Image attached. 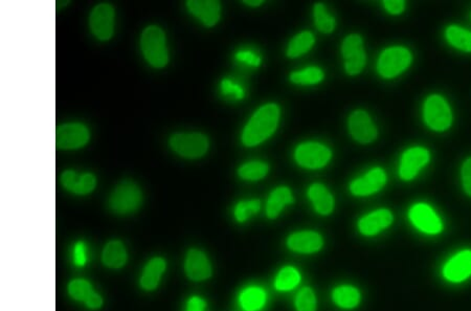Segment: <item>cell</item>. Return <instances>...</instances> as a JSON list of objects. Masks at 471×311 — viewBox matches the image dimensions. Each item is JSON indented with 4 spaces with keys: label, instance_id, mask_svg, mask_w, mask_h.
<instances>
[{
    "label": "cell",
    "instance_id": "obj_1",
    "mask_svg": "<svg viewBox=\"0 0 471 311\" xmlns=\"http://www.w3.org/2000/svg\"><path fill=\"white\" fill-rule=\"evenodd\" d=\"M280 118V109L276 104H267L260 108L245 126L242 142L245 146L261 144L276 131Z\"/></svg>",
    "mask_w": 471,
    "mask_h": 311
},
{
    "label": "cell",
    "instance_id": "obj_2",
    "mask_svg": "<svg viewBox=\"0 0 471 311\" xmlns=\"http://www.w3.org/2000/svg\"><path fill=\"white\" fill-rule=\"evenodd\" d=\"M141 48L145 58L153 67L161 69L167 65L169 57L166 46L165 33L159 26H149L143 32Z\"/></svg>",
    "mask_w": 471,
    "mask_h": 311
},
{
    "label": "cell",
    "instance_id": "obj_3",
    "mask_svg": "<svg viewBox=\"0 0 471 311\" xmlns=\"http://www.w3.org/2000/svg\"><path fill=\"white\" fill-rule=\"evenodd\" d=\"M170 146L180 157L198 159L208 148V141L202 133H177L170 139Z\"/></svg>",
    "mask_w": 471,
    "mask_h": 311
},
{
    "label": "cell",
    "instance_id": "obj_4",
    "mask_svg": "<svg viewBox=\"0 0 471 311\" xmlns=\"http://www.w3.org/2000/svg\"><path fill=\"white\" fill-rule=\"evenodd\" d=\"M141 204V190L131 181H125L118 185L109 199L110 208L122 215L134 212Z\"/></svg>",
    "mask_w": 471,
    "mask_h": 311
},
{
    "label": "cell",
    "instance_id": "obj_5",
    "mask_svg": "<svg viewBox=\"0 0 471 311\" xmlns=\"http://www.w3.org/2000/svg\"><path fill=\"white\" fill-rule=\"evenodd\" d=\"M411 53L405 48H391L384 51L378 60V73L386 79L396 77L411 64Z\"/></svg>",
    "mask_w": 471,
    "mask_h": 311
},
{
    "label": "cell",
    "instance_id": "obj_6",
    "mask_svg": "<svg viewBox=\"0 0 471 311\" xmlns=\"http://www.w3.org/2000/svg\"><path fill=\"white\" fill-rule=\"evenodd\" d=\"M424 120L436 131L446 130L452 125V112L443 98L432 96L427 100L424 105Z\"/></svg>",
    "mask_w": 471,
    "mask_h": 311
},
{
    "label": "cell",
    "instance_id": "obj_7",
    "mask_svg": "<svg viewBox=\"0 0 471 311\" xmlns=\"http://www.w3.org/2000/svg\"><path fill=\"white\" fill-rule=\"evenodd\" d=\"M89 141V131L79 123L61 125L56 130V146L62 150H73L85 146Z\"/></svg>",
    "mask_w": 471,
    "mask_h": 311
},
{
    "label": "cell",
    "instance_id": "obj_8",
    "mask_svg": "<svg viewBox=\"0 0 471 311\" xmlns=\"http://www.w3.org/2000/svg\"><path fill=\"white\" fill-rule=\"evenodd\" d=\"M344 59H345V69L349 75H358L362 73L366 65V53L364 50V42L362 37L358 35H350L344 40Z\"/></svg>",
    "mask_w": 471,
    "mask_h": 311
},
{
    "label": "cell",
    "instance_id": "obj_9",
    "mask_svg": "<svg viewBox=\"0 0 471 311\" xmlns=\"http://www.w3.org/2000/svg\"><path fill=\"white\" fill-rule=\"evenodd\" d=\"M90 30L100 40H109L114 35V10L107 3L94 8L89 18Z\"/></svg>",
    "mask_w": 471,
    "mask_h": 311
},
{
    "label": "cell",
    "instance_id": "obj_10",
    "mask_svg": "<svg viewBox=\"0 0 471 311\" xmlns=\"http://www.w3.org/2000/svg\"><path fill=\"white\" fill-rule=\"evenodd\" d=\"M331 151L319 143L300 145L296 150V159L302 167L319 169L329 163Z\"/></svg>",
    "mask_w": 471,
    "mask_h": 311
},
{
    "label": "cell",
    "instance_id": "obj_11",
    "mask_svg": "<svg viewBox=\"0 0 471 311\" xmlns=\"http://www.w3.org/2000/svg\"><path fill=\"white\" fill-rule=\"evenodd\" d=\"M409 218L416 228L427 234H438L442 231V222L439 217L427 204H416L409 212Z\"/></svg>",
    "mask_w": 471,
    "mask_h": 311
},
{
    "label": "cell",
    "instance_id": "obj_12",
    "mask_svg": "<svg viewBox=\"0 0 471 311\" xmlns=\"http://www.w3.org/2000/svg\"><path fill=\"white\" fill-rule=\"evenodd\" d=\"M352 136L362 144H368L377 138V129L368 114L364 110H356L349 118Z\"/></svg>",
    "mask_w": 471,
    "mask_h": 311
},
{
    "label": "cell",
    "instance_id": "obj_13",
    "mask_svg": "<svg viewBox=\"0 0 471 311\" xmlns=\"http://www.w3.org/2000/svg\"><path fill=\"white\" fill-rule=\"evenodd\" d=\"M429 161V153L427 149L416 148L409 149L407 152L403 154L402 159H401L400 173L401 179L405 181H411L417 175L418 172L427 165Z\"/></svg>",
    "mask_w": 471,
    "mask_h": 311
},
{
    "label": "cell",
    "instance_id": "obj_14",
    "mask_svg": "<svg viewBox=\"0 0 471 311\" xmlns=\"http://www.w3.org/2000/svg\"><path fill=\"white\" fill-rule=\"evenodd\" d=\"M386 183V175L384 170L376 168L366 175L355 179L350 186L352 193L356 196H368L382 189Z\"/></svg>",
    "mask_w": 471,
    "mask_h": 311
},
{
    "label": "cell",
    "instance_id": "obj_15",
    "mask_svg": "<svg viewBox=\"0 0 471 311\" xmlns=\"http://www.w3.org/2000/svg\"><path fill=\"white\" fill-rule=\"evenodd\" d=\"M186 274L193 281H204L212 276V266L202 251L191 249L184 264Z\"/></svg>",
    "mask_w": 471,
    "mask_h": 311
},
{
    "label": "cell",
    "instance_id": "obj_16",
    "mask_svg": "<svg viewBox=\"0 0 471 311\" xmlns=\"http://www.w3.org/2000/svg\"><path fill=\"white\" fill-rule=\"evenodd\" d=\"M444 277L452 282H462L471 276V251L456 254L444 266Z\"/></svg>",
    "mask_w": 471,
    "mask_h": 311
},
{
    "label": "cell",
    "instance_id": "obj_17",
    "mask_svg": "<svg viewBox=\"0 0 471 311\" xmlns=\"http://www.w3.org/2000/svg\"><path fill=\"white\" fill-rule=\"evenodd\" d=\"M188 11L206 26H214L220 19L221 6L218 1L191 0L186 3Z\"/></svg>",
    "mask_w": 471,
    "mask_h": 311
},
{
    "label": "cell",
    "instance_id": "obj_18",
    "mask_svg": "<svg viewBox=\"0 0 471 311\" xmlns=\"http://www.w3.org/2000/svg\"><path fill=\"white\" fill-rule=\"evenodd\" d=\"M61 181L65 189L78 195L91 193L97 186V179L92 174L86 173L79 175L71 170L65 171L62 174Z\"/></svg>",
    "mask_w": 471,
    "mask_h": 311
},
{
    "label": "cell",
    "instance_id": "obj_19",
    "mask_svg": "<svg viewBox=\"0 0 471 311\" xmlns=\"http://www.w3.org/2000/svg\"><path fill=\"white\" fill-rule=\"evenodd\" d=\"M393 215L388 210H378L360 219L358 228L366 236H374L392 224Z\"/></svg>",
    "mask_w": 471,
    "mask_h": 311
},
{
    "label": "cell",
    "instance_id": "obj_20",
    "mask_svg": "<svg viewBox=\"0 0 471 311\" xmlns=\"http://www.w3.org/2000/svg\"><path fill=\"white\" fill-rule=\"evenodd\" d=\"M287 245L290 249L298 253H315L323 247V238L315 232L296 233L288 238Z\"/></svg>",
    "mask_w": 471,
    "mask_h": 311
},
{
    "label": "cell",
    "instance_id": "obj_21",
    "mask_svg": "<svg viewBox=\"0 0 471 311\" xmlns=\"http://www.w3.org/2000/svg\"><path fill=\"white\" fill-rule=\"evenodd\" d=\"M166 269L165 260L154 258L148 262L141 278V287L146 290H153L157 287L161 281V275Z\"/></svg>",
    "mask_w": 471,
    "mask_h": 311
},
{
    "label": "cell",
    "instance_id": "obj_22",
    "mask_svg": "<svg viewBox=\"0 0 471 311\" xmlns=\"http://www.w3.org/2000/svg\"><path fill=\"white\" fill-rule=\"evenodd\" d=\"M308 195L317 213L321 215H329L332 212L335 208V199L323 185L314 184L311 186Z\"/></svg>",
    "mask_w": 471,
    "mask_h": 311
},
{
    "label": "cell",
    "instance_id": "obj_23",
    "mask_svg": "<svg viewBox=\"0 0 471 311\" xmlns=\"http://www.w3.org/2000/svg\"><path fill=\"white\" fill-rule=\"evenodd\" d=\"M292 202H294V197H292V192L288 188L281 187L274 190L270 194L269 199L267 202V208H266L268 218H276L282 212L283 208L287 204H292Z\"/></svg>",
    "mask_w": 471,
    "mask_h": 311
},
{
    "label": "cell",
    "instance_id": "obj_24",
    "mask_svg": "<svg viewBox=\"0 0 471 311\" xmlns=\"http://www.w3.org/2000/svg\"><path fill=\"white\" fill-rule=\"evenodd\" d=\"M102 260L109 269H121L127 261L126 249L123 243L120 241L108 243L104 249Z\"/></svg>",
    "mask_w": 471,
    "mask_h": 311
},
{
    "label": "cell",
    "instance_id": "obj_25",
    "mask_svg": "<svg viewBox=\"0 0 471 311\" xmlns=\"http://www.w3.org/2000/svg\"><path fill=\"white\" fill-rule=\"evenodd\" d=\"M332 296L335 302L343 308H354L359 304V292L353 286H339L335 288Z\"/></svg>",
    "mask_w": 471,
    "mask_h": 311
},
{
    "label": "cell",
    "instance_id": "obj_26",
    "mask_svg": "<svg viewBox=\"0 0 471 311\" xmlns=\"http://www.w3.org/2000/svg\"><path fill=\"white\" fill-rule=\"evenodd\" d=\"M266 294L259 287H249L240 296V304L245 311H258L264 306Z\"/></svg>",
    "mask_w": 471,
    "mask_h": 311
},
{
    "label": "cell",
    "instance_id": "obj_27",
    "mask_svg": "<svg viewBox=\"0 0 471 311\" xmlns=\"http://www.w3.org/2000/svg\"><path fill=\"white\" fill-rule=\"evenodd\" d=\"M313 44H314V37L311 33H301L290 41L287 48V56L290 58L302 56L312 48Z\"/></svg>",
    "mask_w": 471,
    "mask_h": 311
},
{
    "label": "cell",
    "instance_id": "obj_28",
    "mask_svg": "<svg viewBox=\"0 0 471 311\" xmlns=\"http://www.w3.org/2000/svg\"><path fill=\"white\" fill-rule=\"evenodd\" d=\"M446 38L454 48L464 52H471V32L452 26L446 30Z\"/></svg>",
    "mask_w": 471,
    "mask_h": 311
},
{
    "label": "cell",
    "instance_id": "obj_29",
    "mask_svg": "<svg viewBox=\"0 0 471 311\" xmlns=\"http://www.w3.org/2000/svg\"><path fill=\"white\" fill-rule=\"evenodd\" d=\"M301 276L299 272L294 267H284L282 271L278 273V277L276 280V290L281 292H287V290H292L300 283Z\"/></svg>",
    "mask_w": 471,
    "mask_h": 311
},
{
    "label": "cell",
    "instance_id": "obj_30",
    "mask_svg": "<svg viewBox=\"0 0 471 311\" xmlns=\"http://www.w3.org/2000/svg\"><path fill=\"white\" fill-rule=\"evenodd\" d=\"M313 15H314L315 26H317L319 32L323 33V34H329L335 30V19L328 13L327 9L323 3L315 5Z\"/></svg>",
    "mask_w": 471,
    "mask_h": 311
},
{
    "label": "cell",
    "instance_id": "obj_31",
    "mask_svg": "<svg viewBox=\"0 0 471 311\" xmlns=\"http://www.w3.org/2000/svg\"><path fill=\"white\" fill-rule=\"evenodd\" d=\"M268 172V166L262 161H249L241 166L239 175L247 181H259L265 177Z\"/></svg>",
    "mask_w": 471,
    "mask_h": 311
},
{
    "label": "cell",
    "instance_id": "obj_32",
    "mask_svg": "<svg viewBox=\"0 0 471 311\" xmlns=\"http://www.w3.org/2000/svg\"><path fill=\"white\" fill-rule=\"evenodd\" d=\"M323 79V71L319 67H308L304 71H294L290 75V80L300 85H313L319 83Z\"/></svg>",
    "mask_w": 471,
    "mask_h": 311
},
{
    "label": "cell",
    "instance_id": "obj_33",
    "mask_svg": "<svg viewBox=\"0 0 471 311\" xmlns=\"http://www.w3.org/2000/svg\"><path fill=\"white\" fill-rule=\"evenodd\" d=\"M69 292L71 298L75 299V301H81V302L84 303L87 302L90 296L94 294L89 282L82 279L71 281L69 283Z\"/></svg>",
    "mask_w": 471,
    "mask_h": 311
},
{
    "label": "cell",
    "instance_id": "obj_34",
    "mask_svg": "<svg viewBox=\"0 0 471 311\" xmlns=\"http://www.w3.org/2000/svg\"><path fill=\"white\" fill-rule=\"evenodd\" d=\"M261 208L260 200H249V202H239L235 208V217L239 222H245L251 215L257 214Z\"/></svg>",
    "mask_w": 471,
    "mask_h": 311
},
{
    "label": "cell",
    "instance_id": "obj_35",
    "mask_svg": "<svg viewBox=\"0 0 471 311\" xmlns=\"http://www.w3.org/2000/svg\"><path fill=\"white\" fill-rule=\"evenodd\" d=\"M296 307L298 311H315L317 299L312 290L309 287L303 288L296 299Z\"/></svg>",
    "mask_w": 471,
    "mask_h": 311
},
{
    "label": "cell",
    "instance_id": "obj_36",
    "mask_svg": "<svg viewBox=\"0 0 471 311\" xmlns=\"http://www.w3.org/2000/svg\"><path fill=\"white\" fill-rule=\"evenodd\" d=\"M221 91L224 95H233L237 99L245 98V91L238 84L233 83L231 80H223L221 83Z\"/></svg>",
    "mask_w": 471,
    "mask_h": 311
},
{
    "label": "cell",
    "instance_id": "obj_37",
    "mask_svg": "<svg viewBox=\"0 0 471 311\" xmlns=\"http://www.w3.org/2000/svg\"><path fill=\"white\" fill-rule=\"evenodd\" d=\"M236 59L240 61V62L247 63V64L255 67L260 66L262 62L260 57H258L254 53L249 52V51H241V52L236 55Z\"/></svg>",
    "mask_w": 471,
    "mask_h": 311
},
{
    "label": "cell",
    "instance_id": "obj_38",
    "mask_svg": "<svg viewBox=\"0 0 471 311\" xmlns=\"http://www.w3.org/2000/svg\"><path fill=\"white\" fill-rule=\"evenodd\" d=\"M462 181L465 192L471 196V159H467L463 165Z\"/></svg>",
    "mask_w": 471,
    "mask_h": 311
},
{
    "label": "cell",
    "instance_id": "obj_39",
    "mask_svg": "<svg viewBox=\"0 0 471 311\" xmlns=\"http://www.w3.org/2000/svg\"><path fill=\"white\" fill-rule=\"evenodd\" d=\"M73 260H75L77 266L85 265L87 257H86V247L84 243L79 242L75 245V251H73Z\"/></svg>",
    "mask_w": 471,
    "mask_h": 311
},
{
    "label": "cell",
    "instance_id": "obj_40",
    "mask_svg": "<svg viewBox=\"0 0 471 311\" xmlns=\"http://www.w3.org/2000/svg\"><path fill=\"white\" fill-rule=\"evenodd\" d=\"M384 7L391 14H400L405 10V3L401 0H388L384 1Z\"/></svg>",
    "mask_w": 471,
    "mask_h": 311
},
{
    "label": "cell",
    "instance_id": "obj_41",
    "mask_svg": "<svg viewBox=\"0 0 471 311\" xmlns=\"http://www.w3.org/2000/svg\"><path fill=\"white\" fill-rule=\"evenodd\" d=\"M206 304L202 299L198 296H194L191 300L188 301L186 311H204Z\"/></svg>",
    "mask_w": 471,
    "mask_h": 311
},
{
    "label": "cell",
    "instance_id": "obj_42",
    "mask_svg": "<svg viewBox=\"0 0 471 311\" xmlns=\"http://www.w3.org/2000/svg\"><path fill=\"white\" fill-rule=\"evenodd\" d=\"M85 304L87 305L90 309H99L100 307L103 305V300H102L101 296H100L97 292H94Z\"/></svg>",
    "mask_w": 471,
    "mask_h": 311
},
{
    "label": "cell",
    "instance_id": "obj_43",
    "mask_svg": "<svg viewBox=\"0 0 471 311\" xmlns=\"http://www.w3.org/2000/svg\"><path fill=\"white\" fill-rule=\"evenodd\" d=\"M245 3H247V6H251V7H259V6L263 3V1H261V0H247V1H245Z\"/></svg>",
    "mask_w": 471,
    "mask_h": 311
}]
</instances>
